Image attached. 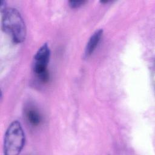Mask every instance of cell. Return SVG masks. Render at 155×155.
<instances>
[{"label": "cell", "mask_w": 155, "mask_h": 155, "mask_svg": "<svg viewBox=\"0 0 155 155\" xmlns=\"http://www.w3.org/2000/svg\"><path fill=\"white\" fill-rule=\"evenodd\" d=\"M85 2V1H70L68 2L69 3V5L70 7H71L72 8H76L78 7L81 5H82V4H84Z\"/></svg>", "instance_id": "6"}, {"label": "cell", "mask_w": 155, "mask_h": 155, "mask_svg": "<svg viewBox=\"0 0 155 155\" xmlns=\"http://www.w3.org/2000/svg\"><path fill=\"white\" fill-rule=\"evenodd\" d=\"M103 35V30L98 29L95 31L89 38L84 51V57L88 58L94 52L99 43Z\"/></svg>", "instance_id": "4"}, {"label": "cell", "mask_w": 155, "mask_h": 155, "mask_svg": "<svg viewBox=\"0 0 155 155\" xmlns=\"http://www.w3.org/2000/svg\"><path fill=\"white\" fill-rule=\"evenodd\" d=\"M25 143V134L21 123L13 121L8 127L4 135V152L6 155L20 153Z\"/></svg>", "instance_id": "2"}, {"label": "cell", "mask_w": 155, "mask_h": 155, "mask_svg": "<svg viewBox=\"0 0 155 155\" xmlns=\"http://www.w3.org/2000/svg\"><path fill=\"white\" fill-rule=\"evenodd\" d=\"M2 16V28L11 35L16 43L22 42L26 37V27L19 11L15 8H5Z\"/></svg>", "instance_id": "1"}, {"label": "cell", "mask_w": 155, "mask_h": 155, "mask_svg": "<svg viewBox=\"0 0 155 155\" xmlns=\"http://www.w3.org/2000/svg\"><path fill=\"white\" fill-rule=\"evenodd\" d=\"M50 58V50L47 43L41 46L34 56L33 64V71L42 81H46L48 78L47 68Z\"/></svg>", "instance_id": "3"}, {"label": "cell", "mask_w": 155, "mask_h": 155, "mask_svg": "<svg viewBox=\"0 0 155 155\" xmlns=\"http://www.w3.org/2000/svg\"><path fill=\"white\" fill-rule=\"evenodd\" d=\"M26 117L28 122L33 125H37L41 121L39 114L33 108H29L26 111Z\"/></svg>", "instance_id": "5"}]
</instances>
